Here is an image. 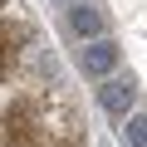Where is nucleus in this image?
I'll return each mask as SVG.
<instances>
[{
	"label": "nucleus",
	"mask_w": 147,
	"mask_h": 147,
	"mask_svg": "<svg viewBox=\"0 0 147 147\" xmlns=\"http://www.w3.org/2000/svg\"><path fill=\"white\" fill-rule=\"evenodd\" d=\"M30 39H34L30 25H20V20H0V79H10V74H15L20 49H25Z\"/></svg>",
	"instance_id": "obj_3"
},
{
	"label": "nucleus",
	"mask_w": 147,
	"mask_h": 147,
	"mask_svg": "<svg viewBox=\"0 0 147 147\" xmlns=\"http://www.w3.org/2000/svg\"><path fill=\"white\" fill-rule=\"evenodd\" d=\"M118 59H123L118 39H93L88 49H79V69L88 74V79H108V74L118 69Z\"/></svg>",
	"instance_id": "obj_2"
},
{
	"label": "nucleus",
	"mask_w": 147,
	"mask_h": 147,
	"mask_svg": "<svg viewBox=\"0 0 147 147\" xmlns=\"http://www.w3.org/2000/svg\"><path fill=\"white\" fill-rule=\"evenodd\" d=\"M123 137H127L132 147H147V118H142V113H132V118H127V127H123Z\"/></svg>",
	"instance_id": "obj_6"
},
{
	"label": "nucleus",
	"mask_w": 147,
	"mask_h": 147,
	"mask_svg": "<svg viewBox=\"0 0 147 147\" xmlns=\"http://www.w3.org/2000/svg\"><path fill=\"white\" fill-rule=\"evenodd\" d=\"M132 98H137V84L132 79H103L98 84V108L108 118H127L132 113Z\"/></svg>",
	"instance_id": "obj_4"
},
{
	"label": "nucleus",
	"mask_w": 147,
	"mask_h": 147,
	"mask_svg": "<svg viewBox=\"0 0 147 147\" xmlns=\"http://www.w3.org/2000/svg\"><path fill=\"white\" fill-rule=\"evenodd\" d=\"M69 30L84 34V39H108V15L93 10V5H74L69 10Z\"/></svg>",
	"instance_id": "obj_5"
},
{
	"label": "nucleus",
	"mask_w": 147,
	"mask_h": 147,
	"mask_svg": "<svg viewBox=\"0 0 147 147\" xmlns=\"http://www.w3.org/2000/svg\"><path fill=\"white\" fill-rule=\"evenodd\" d=\"M0 137H5V147H44V132H39L30 103H15L5 113V132H0Z\"/></svg>",
	"instance_id": "obj_1"
}]
</instances>
